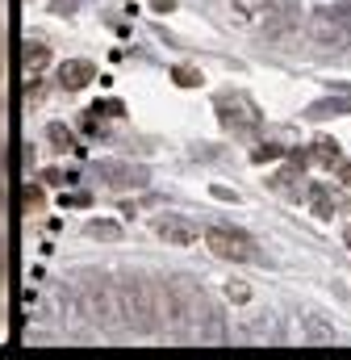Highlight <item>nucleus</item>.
Returning <instances> with one entry per match:
<instances>
[{
	"instance_id": "2",
	"label": "nucleus",
	"mask_w": 351,
	"mask_h": 360,
	"mask_svg": "<svg viewBox=\"0 0 351 360\" xmlns=\"http://www.w3.org/2000/svg\"><path fill=\"white\" fill-rule=\"evenodd\" d=\"M310 34L326 51H343L351 42V4H326L310 17Z\"/></svg>"
},
{
	"instance_id": "5",
	"label": "nucleus",
	"mask_w": 351,
	"mask_h": 360,
	"mask_svg": "<svg viewBox=\"0 0 351 360\" xmlns=\"http://www.w3.org/2000/svg\"><path fill=\"white\" fill-rule=\"evenodd\" d=\"M155 235L168 243V248H192L197 243V235H205L197 222H188L184 214H164V218H155Z\"/></svg>"
},
{
	"instance_id": "9",
	"label": "nucleus",
	"mask_w": 351,
	"mask_h": 360,
	"mask_svg": "<svg viewBox=\"0 0 351 360\" xmlns=\"http://www.w3.org/2000/svg\"><path fill=\"white\" fill-rule=\"evenodd\" d=\"M46 139H51L55 151H76V139H72V130H67L63 122H51V126H46Z\"/></svg>"
},
{
	"instance_id": "15",
	"label": "nucleus",
	"mask_w": 351,
	"mask_h": 360,
	"mask_svg": "<svg viewBox=\"0 0 351 360\" xmlns=\"http://www.w3.org/2000/svg\"><path fill=\"white\" fill-rule=\"evenodd\" d=\"M343 109V101H318V105H310V117H335Z\"/></svg>"
},
{
	"instance_id": "3",
	"label": "nucleus",
	"mask_w": 351,
	"mask_h": 360,
	"mask_svg": "<svg viewBox=\"0 0 351 360\" xmlns=\"http://www.w3.org/2000/svg\"><path fill=\"white\" fill-rule=\"evenodd\" d=\"M218 117L230 134H256V126H260V109L243 92H222L218 96Z\"/></svg>"
},
{
	"instance_id": "6",
	"label": "nucleus",
	"mask_w": 351,
	"mask_h": 360,
	"mask_svg": "<svg viewBox=\"0 0 351 360\" xmlns=\"http://www.w3.org/2000/svg\"><path fill=\"white\" fill-rule=\"evenodd\" d=\"M88 80H96V68H92L88 59H63V63H59V84L67 92H80Z\"/></svg>"
},
{
	"instance_id": "17",
	"label": "nucleus",
	"mask_w": 351,
	"mask_h": 360,
	"mask_svg": "<svg viewBox=\"0 0 351 360\" xmlns=\"http://www.w3.org/2000/svg\"><path fill=\"white\" fill-rule=\"evenodd\" d=\"M276 151H280V147H272V143H263V147H256V151H251V160H256V164H263V160H272Z\"/></svg>"
},
{
	"instance_id": "20",
	"label": "nucleus",
	"mask_w": 351,
	"mask_h": 360,
	"mask_svg": "<svg viewBox=\"0 0 351 360\" xmlns=\"http://www.w3.org/2000/svg\"><path fill=\"white\" fill-rule=\"evenodd\" d=\"M172 4H176V0H155V8H164V13H168Z\"/></svg>"
},
{
	"instance_id": "13",
	"label": "nucleus",
	"mask_w": 351,
	"mask_h": 360,
	"mask_svg": "<svg viewBox=\"0 0 351 360\" xmlns=\"http://www.w3.org/2000/svg\"><path fill=\"white\" fill-rule=\"evenodd\" d=\"M172 80L180 84V89H197V84H201V72H197V68H188V63H176Z\"/></svg>"
},
{
	"instance_id": "8",
	"label": "nucleus",
	"mask_w": 351,
	"mask_h": 360,
	"mask_svg": "<svg viewBox=\"0 0 351 360\" xmlns=\"http://www.w3.org/2000/svg\"><path fill=\"white\" fill-rule=\"evenodd\" d=\"M310 160H314V164H322V168H335V164H339V143H335V139H314Z\"/></svg>"
},
{
	"instance_id": "18",
	"label": "nucleus",
	"mask_w": 351,
	"mask_h": 360,
	"mask_svg": "<svg viewBox=\"0 0 351 360\" xmlns=\"http://www.w3.org/2000/svg\"><path fill=\"white\" fill-rule=\"evenodd\" d=\"M76 8V0H55V13H72Z\"/></svg>"
},
{
	"instance_id": "11",
	"label": "nucleus",
	"mask_w": 351,
	"mask_h": 360,
	"mask_svg": "<svg viewBox=\"0 0 351 360\" xmlns=\"http://www.w3.org/2000/svg\"><path fill=\"white\" fill-rule=\"evenodd\" d=\"M84 235H88V239H105V243H117V239H121V226H117V222H88Z\"/></svg>"
},
{
	"instance_id": "12",
	"label": "nucleus",
	"mask_w": 351,
	"mask_h": 360,
	"mask_svg": "<svg viewBox=\"0 0 351 360\" xmlns=\"http://www.w3.org/2000/svg\"><path fill=\"white\" fill-rule=\"evenodd\" d=\"M305 331H310V340H318V344L335 340V327H331V323H322L318 314H305Z\"/></svg>"
},
{
	"instance_id": "10",
	"label": "nucleus",
	"mask_w": 351,
	"mask_h": 360,
	"mask_svg": "<svg viewBox=\"0 0 351 360\" xmlns=\"http://www.w3.org/2000/svg\"><path fill=\"white\" fill-rule=\"evenodd\" d=\"M272 188H276V193L297 197V193H301V172H297V164H293L289 172H276V176H272Z\"/></svg>"
},
{
	"instance_id": "16",
	"label": "nucleus",
	"mask_w": 351,
	"mask_h": 360,
	"mask_svg": "<svg viewBox=\"0 0 351 360\" xmlns=\"http://www.w3.org/2000/svg\"><path fill=\"white\" fill-rule=\"evenodd\" d=\"M226 297L230 302H251V289L247 285H226Z\"/></svg>"
},
{
	"instance_id": "14",
	"label": "nucleus",
	"mask_w": 351,
	"mask_h": 360,
	"mask_svg": "<svg viewBox=\"0 0 351 360\" xmlns=\"http://www.w3.org/2000/svg\"><path fill=\"white\" fill-rule=\"evenodd\" d=\"M46 59H51V55H46V46H38V42H34V46L25 51V72H29V76H38V72L46 68Z\"/></svg>"
},
{
	"instance_id": "4",
	"label": "nucleus",
	"mask_w": 351,
	"mask_h": 360,
	"mask_svg": "<svg viewBox=\"0 0 351 360\" xmlns=\"http://www.w3.org/2000/svg\"><path fill=\"white\" fill-rule=\"evenodd\" d=\"M92 172H96V180H105L109 188H143L147 184V168L126 164V160H100Z\"/></svg>"
},
{
	"instance_id": "19",
	"label": "nucleus",
	"mask_w": 351,
	"mask_h": 360,
	"mask_svg": "<svg viewBox=\"0 0 351 360\" xmlns=\"http://www.w3.org/2000/svg\"><path fill=\"white\" fill-rule=\"evenodd\" d=\"M339 180H343V184H351V164H339Z\"/></svg>"
},
{
	"instance_id": "1",
	"label": "nucleus",
	"mask_w": 351,
	"mask_h": 360,
	"mask_svg": "<svg viewBox=\"0 0 351 360\" xmlns=\"http://www.w3.org/2000/svg\"><path fill=\"white\" fill-rule=\"evenodd\" d=\"M205 248L218 260H230V264H256L260 260V243L247 231H239V226H209L205 231Z\"/></svg>"
},
{
	"instance_id": "7",
	"label": "nucleus",
	"mask_w": 351,
	"mask_h": 360,
	"mask_svg": "<svg viewBox=\"0 0 351 360\" xmlns=\"http://www.w3.org/2000/svg\"><path fill=\"white\" fill-rule=\"evenodd\" d=\"M310 210H314L318 218H335V210H339V197H335L326 184H314V188H310Z\"/></svg>"
}]
</instances>
